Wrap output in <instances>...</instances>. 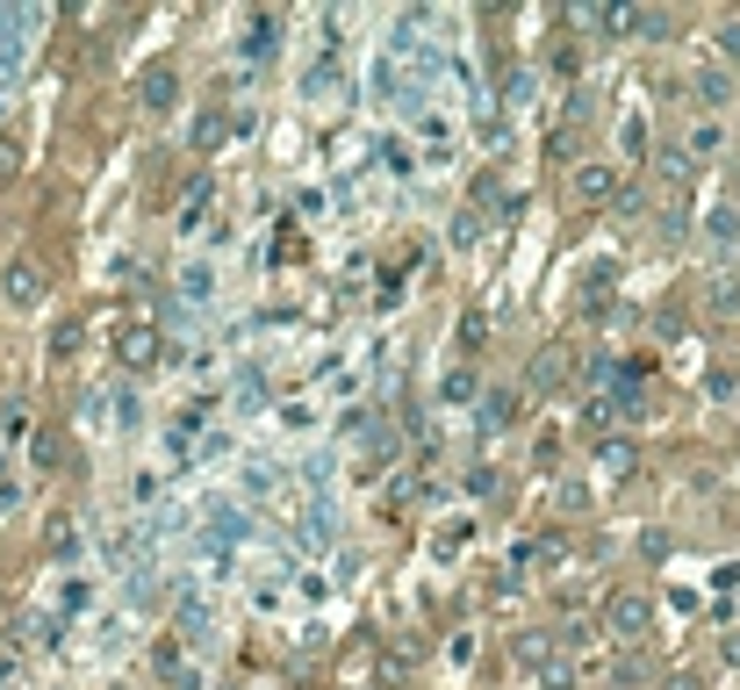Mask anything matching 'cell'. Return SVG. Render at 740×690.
Masks as SVG:
<instances>
[{
  "label": "cell",
  "instance_id": "cell-1",
  "mask_svg": "<svg viewBox=\"0 0 740 690\" xmlns=\"http://www.w3.org/2000/svg\"><path fill=\"white\" fill-rule=\"evenodd\" d=\"M597 633L611 640V647H647V640H655V597H647L640 583L604 590V604H597Z\"/></svg>",
  "mask_w": 740,
  "mask_h": 690
},
{
  "label": "cell",
  "instance_id": "cell-2",
  "mask_svg": "<svg viewBox=\"0 0 740 690\" xmlns=\"http://www.w3.org/2000/svg\"><path fill=\"white\" fill-rule=\"evenodd\" d=\"M640 461H647V453H640L633 431H604V439H597V483L604 489H625L640 475Z\"/></svg>",
  "mask_w": 740,
  "mask_h": 690
},
{
  "label": "cell",
  "instance_id": "cell-3",
  "mask_svg": "<svg viewBox=\"0 0 740 690\" xmlns=\"http://www.w3.org/2000/svg\"><path fill=\"white\" fill-rule=\"evenodd\" d=\"M569 188H575V202H583V209H611V202H619V188H625V172L604 166V158H583V166L569 172Z\"/></svg>",
  "mask_w": 740,
  "mask_h": 690
},
{
  "label": "cell",
  "instance_id": "cell-4",
  "mask_svg": "<svg viewBox=\"0 0 740 690\" xmlns=\"http://www.w3.org/2000/svg\"><path fill=\"white\" fill-rule=\"evenodd\" d=\"M482 411H475V425H482V439H503V431L525 425V389H482Z\"/></svg>",
  "mask_w": 740,
  "mask_h": 690
},
{
  "label": "cell",
  "instance_id": "cell-5",
  "mask_svg": "<svg viewBox=\"0 0 740 690\" xmlns=\"http://www.w3.org/2000/svg\"><path fill=\"white\" fill-rule=\"evenodd\" d=\"M569 374H575V353H569V345H539L533 367H525V396H553Z\"/></svg>",
  "mask_w": 740,
  "mask_h": 690
},
{
  "label": "cell",
  "instance_id": "cell-6",
  "mask_svg": "<svg viewBox=\"0 0 740 690\" xmlns=\"http://www.w3.org/2000/svg\"><path fill=\"white\" fill-rule=\"evenodd\" d=\"M0 288H8V302H15V310H36V302H44V266H36V259H15Z\"/></svg>",
  "mask_w": 740,
  "mask_h": 690
},
{
  "label": "cell",
  "instance_id": "cell-7",
  "mask_svg": "<svg viewBox=\"0 0 740 690\" xmlns=\"http://www.w3.org/2000/svg\"><path fill=\"white\" fill-rule=\"evenodd\" d=\"M705 245H712L719 259H740V209H733V202H719V209L705 216Z\"/></svg>",
  "mask_w": 740,
  "mask_h": 690
},
{
  "label": "cell",
  "instance_id": "cell-8",
  "mask_svg": "<svg viewBox=\"0 0 740 690\" xmlns=\"http://www.w3.org/2000/svg\"><path fill=\"white\" fill-rule=\"evenodd\" d=\"M158 360H166L158 331H144V324H130V331H122V367H130V374H144V367H158Z\"/></svg>",
  "mask_w": 740,
  "mask_h": 690
},
{
  "label": "cell",
  "instance_id": "cell-9",
  "mask_svg": "<svg viewBox=\"0 0 740 690\" xmlns=\"http://www.w3.org/2000/svg\"><path fill=\"white\" fill-rule=\"evenodd\" d=\"M511 655L525 662V669H547V662L561 655V633H539V626H525V633L511 640Z\"/></svg>",
  "mask_w": 740,
  "mask_h": 690
},
{
  "label": "cell",
  "instance_id": "cell-10",
  "mask_svg": "<svg viewBox=\"0 0 740 690\" xmlns=\"http://www.w3.org/2000/svg\"><path fill=\"white\" fill-rule=\"evenodd\" d=\"M719 152H726V130H719L712 116H697V122H690V144H683V158L697 166V158H719Z\"/></svg>",
  "mask_w": 740,
  "mask_h": 690
},
{
  "label": "cell",
  "instance_id": "cell-11",
  "mask_svg": "<svg viewBox=\"0 0 740 690\" xmlns=\"http://www.w3.org/2000/svg\"><path fill=\"white\" fill-rule=\"evenodd\" d=\"M553 503H561V511H569V518H589V503H597V489H589L583 475H553Z\"/></svg>",
  "mask_w": 740,
  "mask_h": 690
},
{
  "label": "cell",
  "instance_id": "cell-12",
  "mask_svg": "<svg viewBox=\"0 0 740 690\" xmlns=\"http://www.w3.org/2000/svg\"><path fill=\"white\" fill-rule=\"evenodd\" d=\"M697 102L719 116V108L733 102V72H726V66H705V72H697Z\"/></svg>",
  "mask_w": 740,
  "mask_h": 690
},
{
  "label": "cell",
  "instance_id": "cell-13",
  "mask_svg": "<svg viewBox=\"0 0 740 690\" xmlns=\"http://www.w3.org/2000/svg\"><path fill=\"white\" fill-rule=\"evenodd\" d=\"M655 172L669 180V188H690V180H697V166L683 158V144H661V152H655Z\"/></svg>",
  "mask_w": 740,
  "mask_h": 690
},
{
  "label": "cell",
  "instance_id": "cell-14",
  "mask_svg": "<svg viewBox=\"0 0 740 690\" xmlns=\"http://www.w3.org/2000/svg\"><path fill=\"white\" fill-rule=\"evenodd\" d=\"M439 396H446V403L482 396V374H475V367H446V374H439Z\"/></svg>",
  "mask_w": 740,
  "mask_h": 690
},
{
  "label": "cell",
  "instance_id": "cell-15",
  "mask_svg": "<svg viewBox=\"0 0 740 690\" xmlns=\"http://www.w3.org/2000/svg\"><path fill=\"white\" fill-rule=\"evenodd\" d=\"M712 44H719V66L740 80V15H719V29H712Z\"/></svg>",
  "mask_w": 740,
  "mask_h": 690
},
{
  "label": "cell",
  "instance_id": "cell-16",
  "mask_svg": "<svg viewBox=\"0 0 740 690\" xmlns=\"http://www.w3.org/2000/svg\"><path fill=\"white\" fill-rule=\"evenodd\" d=\"M640 561H647V569H661V561H676V533H661V525H647V533H640Z\"/></svg>",
  "mask_w": 740,
  "mask_h": 690
},
{
  "label": "cell",
  "instance_id": "cell-17",
  "mask_svg": "<svg viewBox=\"0 0 740 690\" xmlns=\"http://www.w3.org/2000/svg\"><path fill=\"white\" fill-rule=\"evenodd\" d=\"M172 94H180V80H172V66L144 72V108H172Z\"/></svg>",
  "mask_w": 740,
  "mask_h": 690
},
{
  "label": "cell",
  "instance_id": "cell-18",
  "mask_svg": "<svg viewBox=\"0 0 740 690\" xmlns=\"http://www.w3.org/2000/svg\"><path fill=\"white\" fill-rule=\"evenodd\" d=\"M705 302H712V317H733V310H740V281H733V274H719V281L705 288Z\"/></svg>",
  "mask_w": 740,
  "mask_h": 690
},
{
  "label": "cell",
  "instance_id": "cell-19",
  "mask_svg": "<svg viewBox=\"0 0 740 690\" xmlns=\"http://www.w3.org/2000/svg\"><path fill=\"white\" fill-rule=\"evenodd\" d=\"M597 22H604V36H625V29H640V8H597Z\"/></svg>",
  "mask_w": 740,
  "mask_h": 690
},
{
  "label": "cell",
  "instance_id": "cell-20",
  "mask_svg": "<svg viewBox=\"0 0 740 690\" xmlns=\"http://www.w3.org/2000/svg\"><path fill=\"white\" fill-rule=\"evenodd\" d=\"M611 683H647V662H640L633 647H625V655L611 662Z\"/></svg>",
  "mask_w": 740,
  "mask_h": 690
},
{
  "label": "cell",
  "instance_id": "cell-21",
  "mask_svg": "<svg viewBox=\"0 0 740 690\" xmlns=\"http://www.w3.org/2000/svg\"><path fill=\"white\" fill-rule=\"evenodd\" d=\"M719 669L740 676V626H726V633H719Z\"/></svg>",
  "mask_w": 740,
  "mask_h": 690
},
{
  "label": "cell",
  "instance_id": "cell-22",
  "mask_svg": "<svg viewBox=\"0 0 740 690\" xmlns=\"http://www.w3.org/2000/svg\"><path fill=\"white\" fill-rule=\"evenodd\" d=\"M453 245H482V209H461V224H453Z\"/></svg>",
  "mask_w": 740,
  "mask_h": 690
},
{
  "label": "cell",
  "instance_id": "cell-23",
  "mask_svg": "<svg viewBox=\"0 0 740 690\" xmlns=\"http://www.w3.org/2000/svg\"><path fill=\"white\" fill-rule=\"evenodd\" d=\"M497 467H467V497H497Z\"/></svg>",
  "mask_w": 740,
  "mask_h": 690
},
{
  "label": "cell",
  "instance_id": "cell-24",
  "mask_svg": "<svg viewBox=\"0 0 740 690\" xmlns=\"http://www.w3.org/2000/svg\"><path fill=\"white\" fill-rule=\"evenodd\" d=\"M22 172V138H0V180H15Z\"/></svg>",
  "mask_w": 740,
  "mask_h": 690
},
{
  "label": "cell",
  "instance_id": "cell-25",
  "mask_svg": "<svg viewBox=\"0 0 740 690\" xmlns=\"http://www.w3.org/2000/svg\"><path fill=\"white\" fill-rule=\"evenodd\" d=\"M58 447H65L58 431H36V467H58Z\"/></svg>",
  "mask_w": 740,
  "mask_h": 690
},
{
  "label": "cell",
  "instance_id": "cell-26",
  "mask_svg": "<svg viewBox=\"0 0 740 690\" xmlns=\"http://www.w3.org/2000/svg\"><path fill=\"white\" fill-rule=\"evenodd\" d=\"M72 539H80V533H72V525H65V518H58V525H51V533H44V547H51V554H72Z\"/></svg>",
  "mask_w": 740,
  "mask_h": 690
},
{
  "label": "cell",
  "instance_id": "cell-27",
  "mask_svg": "<svg viewBox=\"0 0 740 690\" xmlns=\"http://www.w3.org/2000/svg\"><path fill=\"white\" fill-rule=\"evenodd\" d=\"M661 690H705V676H697V669H676V676H661Z\"/></svg>",
  "mask_w": 740,
  "mask_h": 690
},
{
  "label": "cell",
  "instance_id": "cell-28",
  "mask_svg": "<svg viewBox=\"0 0 740 690\" xmlns=\"http://www.w3.org/2000/svg\"><path fill=\"white\" fill-rule=\"evenodd\" d=\"M712 396H719V403H733V396H740V374H712Z\"/></svg>",
  "mask_w": 740,
  "mask_h": 690
},
{
  "label": "cell",
  "instance_id": "cell-29",
  "mask_svg": "<svg viewBox=\"0 0 740 690\" xmlns=\"http://www.w3.org/2000/svg\"><path fill=\"white\" fill-rule=\"evenodd\" d=\"M712 583H719V590H740V561H726V569L712 575Z\"/></svg>",
  "mask_w": 740,
  "mask_h": 690
}]
</instances>
